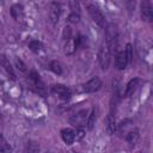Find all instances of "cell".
Segmentation results:
<instances>
[{
	"label": "cell",
	"instance_id": "e0dca14e",
	"mask_svg": "<svg viewBox=\"0 0 153 153\" xmlns=\"http://www.w3.org/2000/svg\"><path fill=\"white\" fill-rule=\"evenodd\" d=\"M116 121H115V116L112 114H109L106 117V130L109 134H114L116 131Z\"/></svg>",
	"mask_w": 153,
	"mask_h": 153
},
{
	"label": "cell",
	"instance_id": "7c38bea8",
	"mask_svg": "<svg viewBox=\"0 0 153 153\" xmlns=\"http://www.w3.org/2000/svg\"><path fill=\"white\" fill-rule=\"evenodd\" d=\"M0 62H1V66L4 67V69L6 71L8 78H11L12 80H16V73H14V69H13V67L11 66L10 61L7 60V57H6V56H1V61H0Z\"/></svg>",
	"mask_w": 153,
	"mask_h": 153
},
{
	"label": "cell",
	"instance_id": "d6986e66",
	"mask_svg": "<svg viewBox=\"0 0 153 153\" xmlns=\"http://www.w3.org/2000/svg\"><path fill=\"white\" fill-rule=\"evenodd\" d=\"M25 153H39V145L35 141H29L26 145Z\"/></svg>",
	"mask_w": 153,
	"mask_h": 153
},
{
	"label": "cell",
	"instance_id": "30bf717a",
	"mask_svg": "<svg viewBox=\"0 0 153 153\" xmlns=\"http://www.w3.org/2000/svg\"><path fill=\"white\" fill-rule=\"evenodd\" d=\"M115 65H116L117 69H120V71H123V69H124V68L127 67L128 62H127V57H126L124 50H123V51H118V53L116 54V59H115Z\"/></svg>",
	"mask_w": 153,
	"mask_h": 153
},
{
	"label": "cell",
	"instance_id": "3957f363",
	"mask_svg": "<svg viewBox=\"0 0 153 153\" xmlns=\"http://www.w3.org/2000/svg\"><path fill=\"white\" fill-rule=\"evenodd\" d=\"M86 8H87V11H88L92 20L96 24H98L99 26H103L104 25V16H103L102 11L96 5H93V4H87L86 5Z\"/></svg>",
	"mask_w": 153,
	"mask_h": 153
},
{
	"label": "cell",
	"instance_id": "cb8c5ba5",
	"mask_svg": "<svg viewBox=\"0 0 153 153\" xmlns=\"http://www.w3.org/2000/svg\"><path fill=\"white\" fill-rule=\"evenodd\" d=\"M14 63H16V67H17V69L19 71V72H22V73H25L26 72V66H25V63L20 60V59H16L14 60Z\"/></svg>",
	"mask_w": 153,
	"mask_h": 153
},
{
	"label": "cell",
	"instance_id": "ac0fdd59",
	"mask_svg": "<svg viewBox=\"0 0 153 153\" xmlns=\"http://www.w3.org/2000/svg\"><path fill=\"white\" fill-rule=\"evenodd\" d=\"M96 121H97V114H96V110L92 109L91 114L87 116V120H86V126L88 129H92L96 124Z\"/></svg>",
	"mask_w": 153,
	"mask_h": 153
},
{
	"label": "cell",
	"instance_id": "4316f807",
	"mask_svg": "<svg viewBox=\"0 0 153 153\" xmlns=\"http://www.w3.org/2000/svg\"><path fill=\"white\" fill-rule=\"evenodd\" d=\"M74 133H75V139L76 140H81L84 137V135H85V131H84V129L81 127L76 128V131H74Z\"/></svg>",
	"mask_w": 153,
	"mask_h": 153
},
{
	"label": "cell",
	"instance_id": "4fadbf2b",
	"mask_svg": "<svg viewBox=\"0 0 153 153\" xmlns=\"http://www.w3.org/2000/svg\"><path fill=\"white\" fill-rule=\"evenodd\" d=\"M11 16L17 20V22H20L24 17V8L22 5L19 4H14L12 7H11Z\"/></svg>",
	"mask_w": 153,
	"mask_h": 153
},
{
	"label": "cell",
	"instance_id": "6da1fadb",
	"mask_svg": "<svg viewBox=\"0 0 153 153\" xmlns=\"http://www.w3.org/2000/svg\"><path fill=\"white\" fill-rule=\"evenodd\" d=\"M110 57H111V50L108 45V43L104 41L100 47H99V51H98V59H99V63L102 69H108L109 65H110Z\"/></svg>",
	"mask_w": 153,
	"mask_h": 153
},
{
	"label": "cell",
	"instance_id": "7a4b0ae2",
	"mask_svg": "<svg viewBox=\"0 0 153 153\" xmlns=\"http://www.w3.org/2000/svg\"><path fill=\"white\" fill-rule=\"evenodd\" d=\"M105 42L108 43L110 50H115L117 47V30L114 24H109L105 27Z\"/></svg>",
	"mask_w": 153,
	"mask_h": 153
},
{
	"label": "cell",
	"instance_id": "5bb4252c",
	"mask_svg": "<svg viewBox=\"0 0 153 153\" xmlns=\"http://www.w3.org/2000/svg\"><path fill=\"white\" fill-rule=\"evenodd\" d=\"M139 136H140L139 130H137L136 128H134V129H130V130L127 133L126 140H127V142L129 143V146L133 147V146L136 145V142H137V140H139Z\"/></svg>",
	"mask_w": 153,
	"mask_h": 153
},
{
	"label": "cell",
	"instance_id": "9c48e42d",
	"mask_svg": "<svg viewBox=\"0 0 153 153\" xmlns=\"http://www.w3.org/2000/svg\"><path fill=\"white\" fill-rule=\"evenodd\" d=\"M61 137L65 141V143L72 145L75 141V133L69 128H65L61 130Z\"/></svg>",
	"mask_w": 153,
	"mask_h": 153
},
{
	"label": "cell",
	"instance_id": "44dd1931",
	"mask_svg": "<svg viewBox=\"0 0 153 153\" xmlns=\"http://www.w3.org/2000/svg\"><path fill=\"white\" fill-rule=\"evenodd\" d=\"M29 48H30L32 51L38 53V51L42 49V43H41L39 41H37V39H32V41L29 42Z\"/></svg>",
	"mask_w": 153,
	"mask_h": 153
},
{
	"label": "cell",
	"instance_id": "603a6c76",
	"mask_svg": "<svg viewBox=\"0 0 153 153\" xmlns=\"http://www.w3.org/2000/svg\"><path fill=\"white\" fill-rule=\"evenodd\" d=\"M50 69H51L55 74H61V73H62V67H61L60 62H57V61H51V63H50Z\"/></svg>",
	"mask_w": 153,
	"mask_h": 153
},
{
	"label": "cell",
	"instance_id": "484cf974",
	"mask_svg": "<svg viewBox=\"0 0 153 153\" xmlns=\"http://www.w3.org/2000/svg\"><path fill=\"white\" fill-rule=\"evenodd\" d=\"M79 20H80V14H79V13L72 12V13L68 16V22H69V23H73V24H75V23H78Z\"/></svg>",
	"mask_w": 153,
	"mask_h": 153
},
{
	"label": "cell",
	"instance_id": "5b68a950",
	"mask_svg": "<svg viewBox=\"0 0 153 153\" xmlns=\"http://www.w3.org/2000/svg\"><path fill=\"white\" fill-rule=\"evenodd\" d=\"M86 115H87V111H86V110L79 111L78 114L73 115V116L69 118V122H71V124L75 126L76 128L81 127L82 124H85V123H86V120H87V116H86Z\"/></svg>",
	"mask_w": 153,
	"mask_h": 153
},
{
	"label": "cell",
	"instance_id": "d4e9b609",
	"mask_svg": "<svg viewBox=\"0 0 153 153\" xmlns=\"http://www.w3.org/2000/svg\"><path fill=\"white\" fill-rule=\"evenodd\" d=\"M62 37H63V39H65V41H67V39L72 38V27H71L69 25L65 26L63 32H62Z\"/></svg>",
	"mask_w": 153,
	"mask_h": 153
},
{
	"label": "cell",
	"instance_id": "277c9868",
	"mask_svg": "<svg viewBox=\"0 0 153 153\" xmlns=\"http://www.w3.org/2000/svg\"><path fill=\"white\" fill-rule=\"evenodd\" d=\"M100 86H102V80L98 76H93L92 79H90L82 85V91L86 93H92V92L98 91Z\"/></svg>",
	"mask_w": 153,
	"mask_h": 153
},
{
	"label": "cell",
	"instance_id": "9a60e30c",
	"mask_svg": "<svg viewBox=\"0 0 153 153\" xmlns=\"http://www.w3.org/2000/svg\"><path fill=\"white\" fill-rule=\"evenodd\" d=\"M130 129H133V128H131V121H129V120H124V121H122L120 124L116 126V130H117V133H118L121 136H122L123 134L127 135V133H128Z\"/></svg>",
	"mask_w": 153,
	"mask_h": 153
},
{
	"label": "cell",
	"instance_id": "52a82bcc",
	"mask_svg": "<svg viewBox=\"0 0 153 153\" xmlns=\"http://www.w3.org/2000/svg\"><path fill=\"white\" fill-rule=\"evenodd\" d=\"M60 13H61L60 4H57V2H51L50 6H49V17H50V20H51L53 24H56V23L59 22Z\"/></svg>",
	"mask_w": 153,
	"mask_h": 153
},
{
	"label": "cell",
	"instance_id": "ba28073f",
	"mask_svg": "<svg viewBox=\"0 0 153 153\" xmlns=\"http://www.w3.org/2000/svg\"><path fill=\"white\" fill-rule=\"evenodd\" d=\"M51 91L55 93V94H57L60 98H62V99H68L69 97H71V90L68 88V87H66V86H63V85H60V84H57V85H54L53 87H51Z\"/></svg>",
	"mask_w": 153,
	"mask_h": 153
},
{
	"label": "cell",
	"instance_id": "8992f818",
	"mask_svg": "<svg viewBox=\"0 0 153 153\" xmlns=\"http://www.w3.org/2000/svg\"><path fill=\"white\" fill-rule=\"evenodd\" d=\"M141 18L145 22H152L153 20V10L148 1L141 2Z\"/></svg>",
	"mask_w": 153,
	"mask_h": 153
},
{
	"label": "cell",
	"instance_id": "7402d4cb",
	"mask_svg": "<svg viewBox=\"0 0 153 153\" xmlns=\"http://www.w3.org/2000/svg\"><path fill=\"white\" fill-rule=\"evenodd\" d=\"M124 54H126V57H127V62L130 63L133 61V47H131L130 43L127 44L126 50H124Z\"/></svg>",
	"mask_w": 153,
	"mask_h": 153
},
{
	"label": "cell",
	"instance_id": "83f0119b",
	"mask_svg": "<svg viewBox=\"0 0 153 153\" xmlns=\"http://www.w3.org/2000/svg\"><path fill=\"white\" fill-rule=\"evenodd\" d=\"M69 5H71V7H72L73 12L79 13V12H76V11L79 10V4H78V2H75V1H71V2H69Z\"/></svg>",
	"mask_w": 153,
	"mask_h": 153
},
{
	"label": "cell",
	"instance_id": "2e32d148",
	"mask_svg": "<svg viewBox=\"0 0 153 153\" xmlns=\"http://www.w3.org/2000/svg\"><path fill=\"white\" fill-rule=\"evenodd\" d=\"M137 84H139V79H137V78L131 79V80L127 84V86H126L124 97H129L130 94H133V93H134V91H135V88H136V86H137Z\"/></svg>",
	"mask_w": 153,
	"mask_h": 153
},
{
	"label": "cell",
	"instance_id": "ffe728a7",
	"mask_svg": "<svg viewBox=\"0 0 153 153\" xmlns=\"http://www.w3.org/2000/svg\"><path fill=\"white\" fill-rule=\"evenodd\" d=\"M10 152H11V146L7 143L4 135L0 134V153H10Z\"/></svg>",
	"mask_w": 153,
	"mask_h": 153
},
{
	"label": "cell",
	"instance_id": "8fae6325",
	"mask_svg": "<svg viewBox=\"0 0 153 153\" xmlns=\"http://www.w3.org/2000/svg\"><path fill=\"white\" fill-rule=\"evenodd\" d=\"M76 48H78V44H76L75 38H69L66 41V43L63 45V51L66 55H73L75 53Z\"/></svg>",
	"mask_w": 153,
	"mask_h": 153
}]
</instances>
